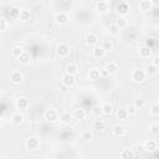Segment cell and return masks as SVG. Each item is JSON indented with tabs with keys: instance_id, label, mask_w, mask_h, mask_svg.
Returning <instances> with one entry per match:
<instances>
[{
	"instance_id": "cell-1",
	"label": "cell",
	"mask_w": 159,
	"mask_h": 159,
	"mask_svg": "<svg viewBox=\"0 0 159 159\" xmlns=\"http://www.w3.org/2000/svg\"><path fill=\"white\" fill-rule=\"evenodd\" d=\"M116 10L118 14H121V15H127L128 12L130 11V5L128 2H119L116 6Z\"/></svg>"
},
{
	"instance_id": "cell-30",
	"label": "cell",
	"mask_w": 159,
	"mask_h": 159,
	"mask_svg": "<svg viewBox=\"0 0 159 159\" xmlns=\"http://www.w3.org/2000/svg\"><path fill=\"white\" fill-rule=\"evenodd\" d=\"M60 121L62 123H70L72 121V114H70V113H62L61 117H60Z\"/></svg>"
},
{
	"instance_id": "cell-11",
	"label": "cell",
	"mask_w": 159,
	"mask_h": 159,
	"mask_svg": "<svg viewBox=\"0 0 159 159\" xmlns=\"http://www.w3.org/2000/svg\"><path fill=\"white\" fill-rule=\"evenodd\" d=\"M157 147H158V143H157V140H155V139H149L147 143H145V145H144L145 151H149V152L155 151V149H157Z\"/></svg>"
},
{
	"instance_id": "cell-41",
	"label": "cell",
	"mask_w": 159,
	"mask_h": 159,
	"mask_svg": "<svg viewBox=\"0 0 159 159\" xmlns=\"http://www.w3.org/2000/svg\"><path fill=\"white\" fill-rule=\"evenodd\" d=\"M152 113L155 114V116L159 114V106H158V104H154L153 107H152Z\"/></svg>"
},
{
	"instance_id": "cell-2",
	"label": "cell",
	"mask_w": 159,
	"mask_h": 159,
	"mask_svg": "<svg viewBox=\"0 0 159 159\" xmlns=\"http://www.w3.org/2000/svg\"><path fill=\"white\" fill-rule=\"evenodd\" d=\"M130 77H132V80H133L134 82H143L144 78H145V72H144V70L137 69V70H134L133 72H132Z\"/></svg>"
},
{
	"instance_id": "cell-23",
	"label": "cell",
	"mask_w": 159,
	"mask_h": 159,
	"mask_svg": "<svg viewBox=\"0 0 159 159\" xmlns=\"http://www.w3.org/2000/svg\"><path fill=\"white\" fill-rule=\"evenodd\" d=\"M73 117L77 118V119H83V118L86 117V112H85V110H82V108H77V110H75V111H73Z\"/></svg>"
},
{
	"instance_id": "cell-28",
	"label": "cell",
	"mask_w": 159,
	"mask_h": 159,
	"mask_svg": "<svg viewBox=\"0 0 159 159\" xmlns=\"http://www.w3.org/2000/svg\"><path fill=\"white\" fill-rule=\"evenodd\" d=\"M92 52H93V56L97 57V59H101V57L104 56V51H103V49H102V47H98V46H96Z\"/></svg>"
},
{
	"instance_id": "cell-29",
	"label": "cell",
	"mask_w": 159,
	"mask_h": 159,
	"mask_svg": "<svg viewBox=\"0 0 159 159\" xmlns=\"http://www.w3.org/2000/svg\"><path fill=\"white\" fill-rule=\"evenodd\" d=\"M145 75H149V76H152V75H155L157 72H158V67L157 66H154V65H149L147 69H145Z\"/></svg>"
},
{
	"instance_id": "cell-10",
	"label": "cell",
	"mask_w": 159,
	"mask_h": 159,
	"mask_svg": "<svg viewBox=\"0 0 159 159\" xmlns=\"http://www.w3.org/2000/svg\"><path fill=\"white\" fill-rule=\"evenodd\" d=\"M139 56L144 57V59H149L152 56V49H149L147 46H143L142 49H139Z\"/></svg>"
},
{
	"instance_id": "cell-16",
	"label": "cell",
	"mask_w": 159,
	"mask_h": 159,
	"mask_svg": "<svg viewBox=\"0 0 159 159\" xmlns=\"http://www.w3.org/2000/svg\"><path fill=\"white\" fill-rule=\"evenodd\" d=\"M88 77H90V80H92V81H97V80H100V77H101L100 70L92 69V70L90 71V73H88Z\"/></svg>"
},
{
	"instance_id": "cell-13",
	"label": "cell",
	"mask_w": 159,
	"mask_h": 159,
	"mask_svg": "<svg viewBox=\"0 0 159 159\" xmlns=\"http://www.w3.org/2000/svg\"><path fill=\"white\" fill-rule=\"evenodd\" d=\"M11 119H12V123L16 124V126H19V124H21L22 121H24V116H22L20 112H16V113L12 114Z\"/></svg>"
},
{
	"instance_id": "cell-17",
	"label": "cell",
	"mask_w": 159,
	"mask_h": 159,
	"mask_svg": "<svg viewBox=\"0 0 159 159\" xmlns=\"http://www.w3.org/2000/svg\"><path fill=\"white\" fill-rule=\"evenodd\" d=\"M152 8V2L151 0H142L139 2V9L143 10V11H147Z\"/></svg>"
},
{
	"instance_id": "cell-3",
	"label": "cell",
	"mask_w": 159,
	"mask_h": 159,
	"mask_svg": "<svg viewBox=\"0 0 159 159\" xmlns=\"http://www.w3.org/2000/svg\"><path fill=\"white\" fill-rule=\"evenodd\" d=\"M44 117H45V119H47L49 122H55V121H57L59 114H57V111H56V110L50 108V110H46V111H45Z\"/></svg>"
},
{
	"instance_id": "cell-14",
	"label": "cell",
	"mask_w": 159,
	"mask_h": 159,
	"mask_svg": "<svg viewBox=\"0 0 159 159\" xmlns=\"http://www.w3.org/2000/svg\"><path fill=\"white\" fill-rule=\"evenodd\" d=\"M121 159H134V152L130 149H123L121 152Z\"/></svg>"
},
{
	"instance_id": "cell-12",
	"label": "cell",
	"mask_w": 159,
	"mask_h": 159,
	"mask_svg": "<svg viewBox=\"0 0 159 159\" xmlns=\"http://www.w3.org/2000/svg\"><path fill=\"white\" fill-rule=\"evenodd\" d=\"M21 80H22V75L19 71H14L10 75V81L12 83H19V82H21Z\"/></svg>"
},
{
	"instance_id": "cell-21",
	"label": "cell",
	"mask_w": 159,
	"mask_h": 159,
	"mask_svg": "<svg viewBox=\"0 0 159 159\" xmlns=\"http://www.w3.org/2000/svg\"><path fill=\"white\" fill-rule=\"evenodd\" d=\"M117 70H118V66L116 63H113V62H111V63H108L107 66H106V71H107L110 75H114L117 72Z\"/></svg>"
},
{
	"instance_id": "cell-8",
	"label": "cell",
	"mask_w": 159,
	"mask_h": 159,
	"mask_svg": "<svg viewBox=\"0 0 159 159\" xmlns=\"http://www.w3.org/2000/svg\"><path fill=\"white\" fill-rule=\"evenodd\" d=\"M16 107L19 110H26L29 107V100L25 97H20L16 100Z\"/></svg>"
},
{
	"instance_id": "cell-33",
	"label": "cell",
	"mask_w": 159,
	"mask_h": 159,
	"mask_svg": "<svg viewBox=\"0 0 159 159\" xmlns=\"http://www.w3.org/2000/svg\"><path fill=\"white\" fill-rule=\"evenodd\" d=\"M93 128L100 130V129H103L104 128V122L101 121V119H96V121L93 122Z\"/></svg>"
},
{
	"instance_id": "cell-6",
	"label": "cell",
	"mask_w": 159,
	"mask_h": 159,
	"mask_svg": "<svg viewBox=\"0 0 159 159\" xmlns=\"http://www.w3.org/2000/svg\"><path fill=\"white\" fill-rule=\"evenodd\" d=\"M75 76H72V75H69V73H65L63 76H62V83H63V86H67V87H71V86H73L75 85Z\"/></svg>"
},
{
	"instance_id": "cell-20",
	"label": "cell",
	"mask_w": 159,
	"mask_h": 159,
	"mask_svg": "<svg viewBox=\"0 0 159 159\" xmlns=\"http://www.w3.org/2000/svg\"><path fill=\"white\" fill-rule=\"evenodd\" d=\"M66 73H69V75H72V76H75L77 72H78V67H77V65H75V63H70L67 67H66Z\"/></svg>"
},
{
	"instance_id": "cell-37",
	"label": "cell",
	"mask_w": 159,
	"mask_h": 159,
	"mask_svg": "<svg viewBox=\"0 0 159 159\" xmlns=\"http://www.w3.org/2000/svg\"><path fill=\"white\" fill-rule=\"evenodd\" d=\"M137 111H138V110H137V108L134 107V106H133V104H132V106H129V108L127 110V112H128V114H136V113H137Z\"/></svg>"
},
{
	"instance_id": "cell-24",
	"label": "cell",
	"mask_w": 159,
	"mask_h": 159,
	"mask_svg": "<svg viewBox=\"0 0 159 159\" xmlns=\"http://www.w3.org/2000/svg\"><path fill=\"white\" fill-rule=\"evenodd\" d=\"M19 62H20V63H24V65L29 63V62H30V55L28 54V52H22V54L19 56Z\"/></svg>"
},
{
	"instance_id": "cell-25",
	"label": "cell",
	"mask_w": 159,
	"mask_h": 159,
	"mask_svg": "<svg viewBox=\"0 0 159 159\" xmlns=\"http://www.w3.org/2000/svg\"><path fill=\"white\" fill-rule=\"evenodd\" d=\"M113 134L116 137H122L124 134V128L122 126H114L113 128Z\"/></svg>"
},
{
	"instance_id": "cell-40",
	"label": "cell",
	"mask_w": 159,
	"mask_h": 159,
	"mask_svg": "<svg viewBox=\"0 0 159 159\" xmlns=\"http://www.w3.org/2000/svg\"><path fill=\"white\" fill-rule=\"evenodd\" d=\"M151 132L153 134H158V132H159V127H158V124H153L152 127H151Z\"/></svg>"
},
{
	"instance_id": "cell-22",
	"label": "cell",
	"mask_w": 159,
	"mask_h": 159,
	"mask_svg": "<svg viewBox=\"0 0 159 159\" xmlns=\"http://www.w3.org/2000/svg\"><path fill=\"white\" fill-rule=\"evenodd\" d=\"M117 117H118V119H121V121H126L127 117H128V112H127V110H124V108H119V110L117 111Z\"/></svg>"
},
{
	"instance_id": "cell-4",
	"label": "cell",
	"mask_w": 159,
	"mask_h": 159,
	"mask_svg": "<svg viewBox=\"0 0 159 159\" xmlns=\"http://www.w3.org/2000/svg\"><path fill=\"white\" fill-rule=\"evenodd\" d=\"M26 147L30 151H36L40 147V140L36 137H29L28 140H26Z\"/></svg>"
},
{
	"instance_id": "cell-31",
	"label": "cell",
	"mask_w": 159,
	"mask_h": 159,
	"mask_svg": "<svg viewBox=\"0 0 159 159\" xmlns=\"http://www.w3.org/2000/svg\"><path fill=\"white\" fill-rule=\"evenodd\" d=\"M22 49L21 47H19V46H15V47H12V50H11V55H12V57H16V59H19V56L22 54Z\"/></svg>"
},
{
	"instance_id": "cell-27",
	"label": "cell",
	"mask_w": 159,
	"mask_h": 159,
	"mask_svg": "<svg viewBox=\"0 0 159 159\" xmlns=\"http://www.w3.org/2000/svg\"><path fill=\"white\" fill-rule=\"evenodd\" d=\"M133 106H134L137 110H142L144 106H145V101H144L143 98H136V100L133 101Z\"/></svg>"
},
{
	"instance_id": "cell-19",
	"label": "cell",
	"mask_w": 159,
	"mask_h": 159,
	"mask_svg": "<svg viewBox=\"0 0 159 159\" xmlns=\"http://www.w3.org/2000/svg\"><path fill=\"white\" fill-rule=\"evenodd\" d=\"M127 19L126 18H118L117 20H116V26H117V28L119 29V30H121V29H124L126 28V26H127Z\"/></svg>"
},
{
	"instance_id": "cell-5",
	"label": "cell",
	"mask_w": 159,
	"mask_h": 159,
	"mask_svg": "<svg viewBox=\"0 0 159 159\" xmlns=\"http://www.w3.org/2000/svg\"><path fill=\"white\" fill-rule=\"evenodd\" d=\"M56 52L60 57H66L70 54V47H69L67 44H60L56 49Z\"/></svg>"
},
{
	"instance_id": "cell-26",
	"label": "cell",
	"mask_w": 159,
	"mask_h": 159,
	"mask_svg": "<svg viewBox=\"0 0 159 159\" xmlns=\"http://www.w3.org/2000/svg\"><path fill=\"white\" fill-rule=\"evenodd\" d=\"M30 11L29 10H26V9H22V10H20V15H19V18L22 20V21H26V20H29L30 19Z\"/></svg>"
},
{
	"instance_id": "cell-7",
	"label": "cell",
	"mask_w": 159,
	"mask_h": 159,
	"mask_svg": "<svg viewBox=\"0 0 159 159\" xmlns=\"http://www.w3.org/2000/svg\"><path fill=\"white\" fill-rule=\"evenodd\" d=\"M55 20H56V22L57 24H66L67 22V20H69V16H67V14L66 12H63V11H60V12H57V14L55 15Z\"/></svg>"
},
{
	"instance_id": "cell-32",
	"label": "cell",
	"mask_w": 159,
	"mask_h": 159,
	"mask_svg": "<svg viewBox=\"0 0 159 159\" xmlns=\"http://www.w3.org/2000/svg\"><path fill=\"white\" fill-rule=\"evenodd\" d=\"M112 46H113V45H112V42L110 41V40H106V41L102 42V46H101V47H102L103 51L106 52V51H110V50L112 49Z\"/></svg>"
},
{
	"instance_id": "cell-9",
	"label": "cell",
	"mask_w": 159,
	"mask_h": 159,
	"mask_svg": "<svg viewBox=\"0 0 159 159\" xmlns=\"http://www.w3.org/2000/svg\"><path fill=\"white\" fill-rule=\"evenodd\" d=\"M96 6H97V10H98L100 12H107V11H108V8H110V4H108V2L100 0V2L96 3Z\"/></svg>"
},
{
	"instance_id": "cell-38",
	"label": "cell",
	"mask_w": 159,
	"mask_h": 159,
	"mask_svg": "<svg viewBox=\"0 0 159 159\" xmlns=\"http://www.w3.org/2000/svg\"><path fill=\"white\" fill-rule=\"evenodd\" d=\"M101 113H102V111H101V108H98V107H95L93 110H92V114H93L95 117H100Z\"/></svg>"
},
{
	"instance_id": "cell-43",
	"label": "cell",
	"mask_w": 159,
	"mask_h": 159,
	"mask_svg": "<svg viewBox=\"0 0 159 159\" xmlns=\"http://www.w3.org/2000/svg\"><path fill=\"white\" fill-rule=\"evenodd\" d=\"M158 63H159V57L155 56V57L153 59V63H152V65H154V66H157V67H158Z\"/></svg>"
},
{
	"instance_id": "cell-18",
	"label": "cell",
	"mask_w": 159,
	"mask_h": 159,
	"mask_svg": "<svg viewBox=\"0 0 159 159\" xmlns=\"http://www.w3.org/2000/svg\"><path fill=\"white\" fill-rule=\"evenodd\" d=\"M101 111H102V113H103V114H106V116H110V114L113 112V107H112V104H110V103H104V104L102 106Z\"/></svg>"
},
{
	"instance_id": "cell-15",
	"label": "cell",
	"mask_w": 159,
	"mask_h": 159,
	"mask_svg": "<svg viewBox=\"0 0 159 159\" xmlns=\"http://www.w3.org/2000/svg\"><path fill=\"white\" fill-rule=\"evenodd\" d=\"M98 42V37L95 34H88L86 36V44L87 45H96Z\"/></svg>"
},
{
	"instance_id": "cell-42",
	"label": "cell",
	"mask_w": 159,
	"mask_h": 159,
	"mask_svg": "<svg viewBox=\"0 0 159 159\" xmlns=\"http://www.w3.org/2000/svg\"><path fill=\"white\" fill-rule=\"evenodd\" d=\"M155 44V41H154V39H149L148 41H147V47H149V49H152V46Z\"/></svg>"
},
{
	"instance_id": "cell-34",
	"label": "cell",
	"mask_w": 159,
	"mask_h": 159,
	"mask_svg": "<svg viewBox=\"0 0 159 159\" xmlns=\"http://www.w3.org/2000/svg\"><path fill=\"white\" fill-rule=\"evenodd\" d=\"M108 30H110V34H111V35H113V36H117V35L119 34V31H121V30H119L114 24L110 25V29H108Z\"/></svg>"
},
{
	"instance_id": "cell-35",
	"label": "cell",
	"mask_w": 159,
	"mask_h": 159,
	"mask_svg": "<svg viewBox=\"0 0 159 159\" xmlns=\"http://www.w3.org/2000/svg\"><path fill=\"white\" fill-rule=\"evenodd\" d=\"M19 15H20V9L19 8H12V9H10V16L11 18H19Z\"/></svg>"
},
{
	"instance_id": "cell-39",
	"label": "cell",
	"mask_w": 159,
	"mask_h": 159,
	"mask_svg": "<svg viewBox=\"0 0 159 159\" xmlns=\"http://www.w3.org/2000/svg\"><path fill=\"white\" fill-rule=\"evenodd\" d=\"M6 28V20L3 19V18H0V31L4 30Z\"/></svg>"
},
{
	"instance_id": "cell-36",
	"label": "cell",
	"mask_w": 159,
	"mask_h": 159,
	"mask_svg": "<svg viewBox=\"0 0 159 159\" xmlns=\"http://www.w3.org/2000/svg\"><path fill=\"white\" fill-rule=\"evenodd\" d=\"M92 137H93V134H92V132H90V130H86V132H83V133H82V138L86 139V140L92 139Z\"/></svg>"
}]
</instances>
